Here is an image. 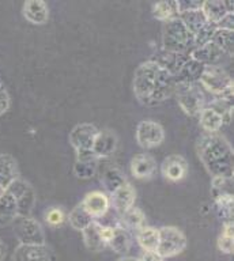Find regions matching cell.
Segmentation results:
<instances>
[{"mask_svg":"<svg viewBox=\"0 0 234 261\" xmlns=\"http://www.w3.org/2000/svg\"><path fill=\"white\" fill-rule=\"evenodd\" d=\"M116 147H117V136H116L115 132H112L109 129H103L98 130L91 150L97 155V158L105 159L109 158L115 152Z\"/></svg>","mask_w":234,"mask_h":261,"instance_id":"16","label":"cell"},{"mask_svg":"<svg viewBox=\"0 0 234 261\" xmlns=\"http://www.w3.org/2000/svg\"><path fill=\"white\" fill-rule=\"evenodd\" d=\"M180 4L177 0L172 2H158L152 6V15L154 18L162 22L180 16Z\"/></svg>","mask_w":234,"mask_h":261,"instance_id":"30","label":"cell"},{"mask_svg":"<svg viewBox=\"0 0 234 261\" xmlns=\"http://www.w3.org/2000/svg\"><path fill=\"white\" fill-rule=\"evenodd\" d=\"M197 117H199V124L205 130V134H218V130L225 125L221 116L207 105L203 108Z\"/></svg>","mask_w":234,"mask_h":261,"instance_id":"28","label":"cell"},{"mask_svg":"<svg viewBox=\"0 0 234 261\" xmlns=\"http://www.w3.org/2000/svg\"><path fill=\"white\" fill-rule=\"evenodd\" d=\"M13 232L22 245H45V232L38 220L32 216H17L14 222Z\"/></svg>","mask_w":234,"mask_h":261,"instance_id":"6","label":"cell"},{"mask_svg":"<svg viewBox=\"0 0 234 261\" xmlns=\"http://www.w3.org/2000/svg\"><path fill=\"white\" fill-rule=\"evenodd\" d=\"M139 261H164V258L158 254L157 252H144L142 253L140 258H138Z\"/></svg>","mask_w":234,"mask_h":261,"instance_id":"40","label":"cell"},{"mask_svg":"<svg viewBox=\"0 0 234 261\" xmlns=\"http://www.w3.org/2000/svg\"><path fill=\"white\" fill-rule=\"evenodd\" d=\"M82 205L89 214L93 216V219H98L107 215V212L111 208V197L101 191L89 192L85 199L82 200Z\"/></svg>","mask_w":234,"mask_h":261,"instance_id":"13","label":"cell"},{"mask_svg":"<svg viewBox=\"0 0 234 261\" xmlns=\"http://www.w3.org/2000/svg\"><path fill=\"white\" fill-rule=\"evenodd\" d=\"M66 219H67V216L62 208L54 207V208H49V210L45 212V222L49 224V226H52V227L60 226V224H63V222H64Z\"/></svg>","mask_w":234,"mask_h":261,"instance_id":"36","label":"cell"},{"mask_svg":"<svg viewBox=\"0 0 234 261\" xmlns=\"http://www.w3.org/2000/svg\"><path fill=\"white\" fill-rule=\"evenodd\" d=\"M129 169H131V174L134 175L135 178H151L157 169L155 159L152 158L151 155L146 154V152H140V154H136L135 156L131 159Z\"/></svg>","mask_w":234,"mask_h":261,"instance_id":"17","label":"cell"},{"mask_svg":"<svg viewBox=\"0 0 234 261\" xmlns=\"http://www.w3.org/2000/svg\"><path fill=\"white\" fill-rule=\"evenodd\" d=\"M214 205H215V211L221 220L225 222H233V205L234 199L233 193H222L213 197Z\"/></svg>","mask_w":234,"mask_h":261,"instance_id":"29","label":"cell"},{"mask_svg":"<svg viewBox=\"0 0 234 261\" xmlns=\"http://www.w3.org/2000/svg\"><path fill=\"white\" fill-rule=\"evenodd\" d=\"M176 81L170 73L155 61L147 60L136 68L134 73V93L144 106H157L174 95Z\"/></svg>","mask_w":234,"mask_h":261,"instance_id":"1","label":"cell"},{"mask_svg":"<svg viewBox=\"0 0 234 261\" xmlns=\"http://www.w3.org/2000/svg\"><path fill=\"white\" fill-rule=\"evenodd\" d=\"M207 106L221 116L225 125L230 124L233 120V101H227L223 98H214L213 101L207 103Z\"/></svg>","mask_w":234,"mask_h":261,"instance_id":"34","label":"cell"},{"mask_svg":"<svg viewBox=\"0 0 234 261\" xmlns=\"http://www.w3.org/2000/svg\"><path fill=\"white\" fill-rule=\"evenodd\" d=\"M76 161L78 162H98L99 159L93 152V150H78L76 151Z\"/></svg>","mask_w":234,"mask_h":261,"instance_id":"38","label":"cell"},{"mask_svg":"<svg viewBox=\"0 0 234 261\" xmlns=\"http://www.w3.org/2000/svg\"><path fill=\"white\" fill-rule=\"evenodd\" d=\"M174 95L181 110L191 117H197L205 106L204 91L199 83H177Z\"/></svg>","mask_w":234,"mask_h":261,"instance_id":"5","label":"cell"},{"mask_svg":"<svg viewBox=\"0 0 234 261\" xmlns=\"http://www.w3.org/2000/svg\"><path fill=\"white\" fill-rule=\"evenodd\" d=\"M233 228H234L233 222H225V223L222 224V230L219 237H218L217 245H218V249H219L223 254H231V253H233V246H234Z\"/></svg>","mask_w":234,"mask_h":261,"instance_id":"33","label":"cell"},{"mask_svg":"<svg viewBox=\"0 0 234 261\" xmlns=\"http://www.w3.org/2000/svg\"><path fill=\"white\" fill-rule=\"evenodd\" d=\"M6 191H9L17 201L18 216H32L37 201V196L34 188L28 181L18 177L14 182L10 184V187Z\"/></svg>","mask_w":234,"mask_h":261,"instance_id":"8","label":"cell"},{"mask_svg":"<svg viewBox=\"0 0 234 261\" xmlns=\"http://www.w3.org/2000/svg\"><path fill=\"white\" fill-rule=\"evenodd\" d=\"M201 11L204 14L205 19L210 23L217 26L222 18H225L229 12H234V4L231 2H219V0H207L201 2Z\"/></svg>","mask_w":234,"mask_h":261,"instance_id":"18","label":"cell"},{"mask_svg":"<svg viewBox=\"0 0 234 261\" xmlns=\"http://www.w3.org/2000/svg\"><path fill=\"white\" fill-rule=\"evenodd\" d=\"M119 226L125 228L127 231L136 234L140 228H143L146 226V215L140 208L134 205V207H131L120 215Z\"/></svg>","mask_w":234,"mask_h":261,"instance_id":"22","label":"cell"},{"mask_svg":"<svg viewBox=\"0 0 234 261\" xmlns=\"http://www.w3.org/2000/svg\"><path fill=\"white\" fill-rule=\"evenodd\" d=\"M22 14L32 24H44L49 18V8L42 0H29L23 3Z\"/></svg>","mask_w":234,"mask_h":261,"instance_id":"19","label":"cell"},{"mask_svg":"<svg viewBox=\"0 0 234 261\" xmlns=\"http://www.w3.org/2000/svg\"><path fill=\"white\" fill-rule=\"evenodd\" d=\"M98 169V162H75L74 173L81 179H90Z\"/></svg>","mask_w":234,"mask_h":261,"instance_id":"35","label":"cell"},{"mask_svg":"<svg viewBox=\"0 0 234 261\" xmlns=\"http://www.w3.org/2000/svg\"><path fill=\"white\" fill-rule=\"evenodd\" d=\"M6 253H7V245H6L3 241L0 240V261L5 260Z\"/></svg>","mask_w":234,"mask_h":261,"instance_id":"41","label":"cell"},{"mask_svg":"<svg viewBox=\"0 0 234 261\" xmlns=\"http://www.w3.org/2000/svg\"><path fill=\"white\" fill-rule=\"evenodd\" d=\"M136 241L144 252H157L160 242V230L152 226H144L136 232Z\"/></svg>","mask_w":234,"mask_h":261,"instance_id":"26","label":"cell"},{"mask_svg":"<svg viewBox=\"0 0 234 261\" xmlns=\"http://www.w3.org/2000/svg\"><path fill=\"white\" fill-rule=\"evenodd\" d=\"M13 261H56L46 245H22L14 250Z\"/></svg>","mask_w":234,"mask_h":261,"instance_id":"11","label":"cell"},{"mask_svg":"<svg viewBox=\"0 0 234 261\" xmlns=\"http://www.w3.org/2000/svg\"><path fill=\"white\" fill-rule=\"evenodd\" d=\"M218 29H226V30H233L234 28V12H229L225 18H222L217 23Z\"/></svg>","mask_w":234,"mask_h":261,"instance_id":"39","label":"cell"},{"mask_svg":"<svg viewBox=\"0 0 234 261\" xmlns=\"http://www.w3.org/2000/svg\"><path fill=\"white\" fill-rule=\"evenodd\" d=\"M193 48L195 37L178 16L165 22L162 33V49L177 53H191Z\"/></svg>","mask_w":234,"mask_h":261,"instance_id":"3","label":"cell"},{"mask_svg":"<svg viewBox=\"0 0 234 261\" xmlns=\"http://www.w3.org/2000/svg\"><path fill=\"white\" fill-rule=\"evenodd\" d=\"M131 232L127 231L121 226H116L115 230H113V237L109 241L108 246L117 254H127L131 249Z\"/></svg>","mask_w":234,"mask_h":261,"instance_id":"27","label":"cell"},{"mask_svg":"<svg viewBox=\"0 0 234 261\" xmlns=\"http://www.w3.org/2000/svg\"><path fill=\"white\" fill-rule=\"evenodd\" d=\"M203 71H204V65L192 59L189 55L188 59L184 61V64L181 65L174 75V81L176 83H197Z\"/></svg>","mask_w":234,"mask_h":261,"instance_id":"20","label":"cell"},{"mask_svg":"<svg viewBox=\"0 0 234 261\" xmlns=\"http://www.w3.org/2000/svg\"><path fill=\"white\" fill-rule=\"evenodd\" d=\"M19 177L18 163L10 154H0V189L6 191Z\"/></svg>","mask_w":234,"mask_h":261,"instance_id":"21","label":"cell"},{"mask_svg":"<svg viewBox=\"0 0 234 261\" xmlns=\"http://www.w3.org/2000/svg\"><path fill=\"white\" fill-rule=\"evenodd\" d=\"M98 134L97 126L90 124V122H81L78 125H75L70 132L68 140L70 144L78 150H91L94 139Z\"/></svg>","mask_w":234,"mask_h":261,"instance_id":"10","label":"cell"},{"mask_svg":"<svg viewBox=\"0 0 234 261\" xmlns=\"http://www.w3.org/2000/svg\"><path fill=\"white\" fill-rule=\"evenodd\" d=\"M165 139V129L160 122L143 120L136 126V142L146 150L161 146Z\"/></svg>","mask_w":234,"mask_h":261,"instance_id":"9","label":"cell"},{"mask_svg":"<svg viewBox=\"0 0 234 261\" xmlns=\"http://www.w3.org/2000/svg\"><path fill=\"white\" fill-rule=\"evenodd\" d=\"M158 230H160V242H158L157 253L164 260L184 252L187 248V237L180 228L174 226H165Z\"/></svg>","mask_w":234,"mask_h":261,"instance_id":"7","label":"cell"},{"mask_svg":"<svg viewBox=\"0 0 234 261\" xmlns=\"http://www.w3.org/2000/svg\"><path fill=\"white\" fill-rule=\"evenodd\" d=\"M3 192H5V191H3V189H0V195H2V193H3Z\"/></svg>","mask_w":234,"mask_h":261,"instance_id":"43","label":"cell"},{"mask_svg":"<svg viewBox=\"0 0 234 261\" xmlns=\"http://www.w3.org/2000/svg\"><path fill=\"white\" fill-rule=\"evenodd\" d=\"M189 55H191L192 59L199 61L204 67H207V65H219V61L225 56V53L222 52L221 49L211 41L203 45H199V46H195Z\"/></svg>","mask_w":234,"mask_h":261,"instance_id":"14","label":"cell"},{"mask_svg":"<svg viewBox=\"0 0 234 261\" xmlns=\"http://www.w3.org/2000/svg\"><path fill=\"white\" fill-rule=\"evenodd\" d=\"M101 182L108 192L113 193L117 188L127 182V178L120 167L115 165H107L101 171Z\"/></svg>","mask_w":234,"mask_h":261,"instance_id":"24","label":"cell"},{"mask_svg":"<svg viewBox=\"0 0 234 261\" xmlns=\"http://www.w3.org/2000/svg\"><path fill=\"white\" fill-rule=\"evenodd\" d=\"M10 103H11V99H10L9 91L0 81V116H3L10 109Z\"/></svg>","mask_w":234,"mask_h":261,"instance_id":"37","label":"cell"},{"mask_svg":"<svg viewBox=\"0 0 234 261\" xmlns=\"http://www.w3.org/2000/svg\"><path fill=\"white\" fill-rule=\"evenodd\" d=\"M117 261H139V260L135 258V257H121V258H119Z\"/></svg>","mask_w":234,"mask_h":261,"instance_id":"42","label":"cell"},{"mask_svg":"<svg viewBox=\"0 0 234 261\" xmlns=\"http://www.w3.org/2000/svg\"><path fill=\"white\" fill-rule=\"evenodd\" d=\"M17 216V201L9 191H5L0 195V227L10 226Z\"/></svg>","mask_w":234,"mask_h":261,"instance_id":"23","label":"cell"},{"mask_svg":"<svg viewBox=\"0 0 234 261\" xmlns=\"http://www.w3.org/2000/svg\"><path fill=\"white\" fill-rule=\"evenodd\" d=\"M197 156L213 177L233 178V148L219 134H204L197 139Z\"/></svg>","mask_w":234,"mask_h":261,"instance_id":"2","label":"cell"},{"mask_svg":"<svg viewBox=\"0 0 234 261\" xmlns=\"http://www.w3.org/2000/svg\"><path fill=\"white\" fill-rule=\"evenodd\" d=\"M111 195V205H113V208L119 212L120 215L135 205V188L132 187L128 181L125 184H123L120 188H117Z\"/></svg>","mask_w":234,"mask_h":261,"instance_id":"15","label":"cell"},{"mask_svg":"<svg viewBox=\"0 0 234 261\" xmlns=\"http://www.w3.org/2000/svg\"><path fill=\"white\" fill-rule=\"evenodd\" d=\"M233 30H226V29L217 28L210 41L217 45L218 48L225 53V56H233Z\"/></svg>","mask_w":234,"mask_h":261,"instance_id":"32","label":"cell"},{"mask_svg":"<svg viewBox=\"0 0 234 261\" xmlns=\"http://www.w3.org/2000/svg\"><path fill=\"white\" fill-rule=\"evenodd\" d=\"M67 220H68V223H70V226L74 228V230H76V231H82V230H85V228L95 219H93V216L85 210L82 203H79L78 205L72 208V211L68 214Z\"/></svg>","mask_w":234,"mask_h":261,"instance_id":"31","label":"cell"},{"mask_svg":"<svg viewBox=\"0 0 234 261\" xmlns=\"http://www.w3.org/2000/svg\"><path fill=\"white\" fill-rule=\"evenodd\" d=\"M161 171L165 178L172 181V182H178L188 173V163L187 159L183 155L173 154L169 155L162 161L161 165Z\"/></svg>","mask_w":234,"mask_h":261,"instance_id":"12","label":"cell"},{"mask_svg":"<svg viewBox=\"0 0 234 261\" xmlns=\"http://www.w3.org/2000/svg\"><path fill=\"white\" fill-rule=\"evenodd\" d=\"M99 228H101V224L97 220H93L85 230L81 231L83 236V242L87 246V249L94 250V252H101L107 248V245L101 237V232H99Z\"/></svg>","mask_w":234,"mask_h":261,"instance_id":"25","label":"cell"},{"mask_svg":"<svg viewBox=\"0 0 234 261\" xmlns=\"http://www.w3.org/2000/svg\"><path fill=\"white\" fill-rule=\"evenodd\" d=\"M201 89L207 90L215 98L233 101V79L221 65H207L197 82Z\"/></svg>","mask_w":234,"mask_h":261,"instance_id":"4","label":"cell"}]
</instances>
